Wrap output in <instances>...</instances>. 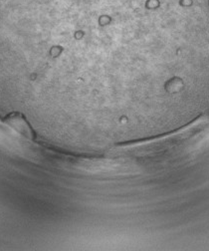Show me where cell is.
<instances>
[{
	"label": "cell",
	"instance_id": "1",
	"mask_svg": "<svg viewBox=\"0 0 209 251\" xmlns=\"http://www.w3.org/2000/svg\"><path fill=\"white\" fill-rule=\"evenodd\" d=\"M14 43L56 95L131 105L186 83L192 33L209 28V0H5Z\"/></svg>",
	"mask_w": 209,
	"mask_h": 251
}]
</instances>
